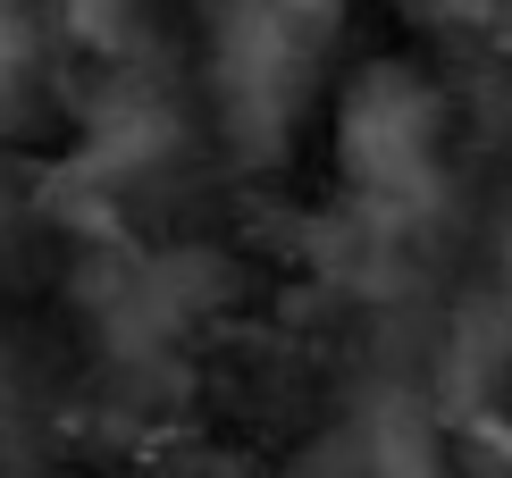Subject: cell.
<instances>
[{"mask_svg": "<svg viewBox=\"0 0 512 478\" xmlns=\"http://www.w3.org/2000/svg\"><path fill=\"white\" fill-rule=\"evenodd\" d=\"M336 160H345L353 235L387 269L445 202V101L429 93V76L361 68L336 110Z\"/></svg>", "mask_w": 512, "mask_h": 478, "instance_id": "obj_1", "label": "cell"}, {"mask_svg": "<svg viewBox=\"0 0 512 478\" xmlns=\"http://www.w3.org/2000/svg\"><path fill=\"white\" fill-rule=\"evenodd\" d=\"M336 26L345 0H210V101L244 160L269 168L294 143Z\"/></svg>", "mask_w": 512, "mask_h": 478, "instance_id": "obj_2", "label": "cell"}, {"mask_svg": "<svg viewBox=\"0 0 512 478\" xmlns=\"http://www.w3.org/2000/svg\"><path fill=\"white\" fill-rule=\"evenodd\" d=\"M219 260L202 252H101L93 269H84V311H93L101 344H118V353H168L194 319L219 302Z\"/></svg>", "mask_w": 512, "mask_h": 478, "instance_id": "obj_3", "label": "cell"}, {"mask_svg": "<svg viewBox=\"0 0 512 478\" xmlns=\"http://www.w3.org/2000/svg\"><path fill=\"white\" fill-rule=\"evenodd\" d=\"M361 478H445V428L412 395H378L361 411Z\"/></svg>", "mask_w": 512, "mask_h": 478, "instance_id": "obj_4", "label": "cell"}, {"mask_svg": "<svg viewBox=\"0 0 512 478\" xmlns=\"http://www.w3.org/2000/svg\"><path fill=\"white\" fill-rule=\"evenodd\" d=\"M51 93V26H42V0H0V135L42 118Z\"/></svg>", "mask_w": 512, "mask_h": 478, "instance_id": "obj_5", "label": "cell"}, {"mask_svg": "<svg viewBox=\"0 0 512 478\" xmlns=\"http://www.w3.org/2000/svg\"><path fill=\"white\" fill-rule=\"evenodd\" d=\"M42 26L84 42V51H101L110 68H135V59H152V17H143V0H42Z\"/></svg>", "mask_w": 512, "mask_h": 478, "instance_id": "obj_6", "label": "cell"}, {"mask_svg": "<svg viewBox=\"0 0 512 478\" xmlns=\"http://www.w3.org/2000/svg\"><path fill=\"white\" fill-rule=\"evenodd\" d=\"M504 328H512V235H504Z\"/></svg>", "mask_w": 512, "mask_h": 478, "instance_id": "obj_7", "label": "cell"}, {"mask_svg": "<svg viewBox=\"0 0 512 478\" xmlns=\"http://www.w3.org/2000/svg\"><path fill=\"white\" fill-rule=\"evenodd\" d=\"M9 210H17V185H9V168H0V227H9Z\"/></svg>", "mask_w": 512, "mask_h": 478, "instance_id": "obj_8", "label": "cell"}, {"mask_svg": "<svg viewBox=\"0 0 512 478\" xmlns=\"http://www.w3.org/2000/svg\"><path fill=\"white\" fill-rule=\"evenodd\" d=\"M454 9H462V17H496L504 0H454Z\"/></svg>", "mask_w": 512, "mask_h": 478, "instance_id": "obj_9", "label": "cell"}]
</instances>
